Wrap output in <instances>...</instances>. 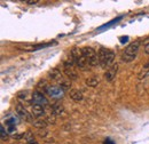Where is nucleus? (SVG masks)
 <instances>
[{
  "label": "nucleus",
  "instance_id": "obj_1",
  "mask_svg": "<svg viewBox=\"0 0 149 144\" xmlns=\"http://www.w3.org/2000/svg\"><path fill=\"white\" fill-rule=\"evenodd\" d=\"M113 60H115V53L107 49V48H101L99 52V64L101 65V68L106 69V68H110L113 65Z\"/></svg>",
  "mask_w": 149,
  "mask_h": 144
},
{
  "label": "nucleus",
  "instance_id": "obj_2",
  "mask_svg": "<svg viewBox=\"0 0 149 144\" xmlns=\"http://www.w3.org/2000/svg\"><path fill=\"white\" fill-rule=\"evenodd\" d=\"M139 47H140V41H134V42L130 44V45L125 48L124 53L122 55V60H123L124 62H132V61L135 58L136 54H138Z\"/></svg>",
  "mask_w": 149,
  "mask_h": 144
},
{
  "label": "nucleus",
  "instance_id": "obj_3",
  "mask_svg": "<svg viewBox=\"0 0 149 144\" xmlns=\"http://www.w3.org/2000/svg\"><path fill=\"white\" fill-rule=\"evenodd\" d=\"M71 57H72V61L76 63V65L80 69H85L87 66V61L85 58V56L83 54V51L79 49V48H74L72 52H71Z\"/></svg>",
  "mask_w": 149,
  "mask_h": 144
},
{
  "label": "nucleus",
  "instance_id": "obj_4",
  "mask_svg": "<svg viewBox=\"0 0 149 144\" xmlns=\"http://www.w3.org/2000/svg\"><path fill=\"white\" fill-rule=\"evenodd\" d=\"M81 51H83V54L85 56L88 65L96 66L99 64V55L96 54V52L94 51L92 47H84Z\"/></svg>",
  "mask_w": 149,
  "mask_h": 144
},
{
  "label": "nucleus",
  "instance_id": "obj_5",
  "mask_svg": "<svg viewBox=\"0 0 149 144\" xmlns=\"http://www.w3.org/2000/svg\"><path fill=\"white\" fill-rule=\"evenodd\" d=\"M45 91L51 96V97H54V98H62L63 95H64V90L62 89L60 86H51V85H47L45 87Z\"/></svg>",
  "mask_w": 149,
  "mask_h": 144
},
{
  "label": "nucleus",
  "instance_id": "obj_6",
  "mask_svg": "<svg viewBox=\"0 0 149 144\" xmlns=\"http://www.w3.org/2000/svg\"><path fill=\"white\" fill-rule=\"evenodd\" d=\"M32 102H33V104H39L41 107H45V105H48L49 104V102L46 98V96L42 93L38 91V90H36L32 94Z\"/></svg>",
  "mask_w": 149,
  "mask_h": 144
},
{
  "label": "nucleus",
  "instance_id": "obj_7",
  "mask_svg": "<svg viewBox=\"0 0 149 144\" xmlns=\"http://www.w3.org/2000/svg\"><path fill=\"white\" fill-rule=\"evenodd\" d=\"M15 110H16V113H17V116L21 119H23L24 121H32V114H30L29 111L24 108L22 104H17Z\"/></svg>",
  "mask_w": 149,
  "mask_h": 144
},
{
  "label": "nucleus",
  "instance_id": "obj_8",
  "mask_svg": "<svg viewBox=\"0 0 149 144\" xmlns=\"http://www.w3.org/2000/svg\"><path fill=\"white\" fill-rule=\"evenodd\" d=\"M117 71H118V64L116 63V64L111 65L109 69H107V71L104 73V79H106L107 81H112L113 78L116 77Z\"/></svg>",
  "mask_w": 149,
  "mask_h": 144
},
{
  "label": "nucleus",
  "instance_id": "obj_9",
  "mask_svg": "<svg viewBox=\"0 0 149 144\" xmlns=\"http://www.w3.org/2000/svg\"><path fill=\"white\" fill-rule=\"evenodd\" d=\"M48 77H49L52 80L57 81L58 84L63 80V75H62V73H61L60 70H57V69H52V70H49V71H48Z\"/></svg>",
  "mask_w": 149,
  "mask_h": 144
},
{
  "label": "nucleus",
  "instance_id": "obj_10",
  "mask_svg": "<svg viewBox=\"0 0 149 144\" xmlns=\"http://www.w3.org/2000/svg\"><path fill=\"white\" fill-rule=\"evenodd\" d=\"M17 97L21 101H24V102H32V94L29 91V90H23V91H19L17 94Z\"/></svg>",
  "mask_w": 149,
  "mask_h": 144
},
{
  "label": "nucleus",
  "instance_id": "obj_11",
  "mask_svg": "<svg viewBox=\"0 0 149 144\" xmlns=\"http://www.w3.org/2000/svg\"><path fill=\"white\" fill-rule=\"evenodd\" d=\"M45 114V109L44 107L39 105V104H33L32 105V116L37 117V118H40Z\"/></svg>",
  "mask_w": 149,
  "mask_h": 144
},
{
  "label": "nucleus",
  "instance_id": "obj_12",
  "mask_svg": "<svg viewBox=\"0 0 149 144\" xmlns=\"http://www.w3.org/2000/svg\"><path fill=\"white\" fill-rule=\"evenodd\" d=\"M64 73H65V75L68 77L69 80H76V79L78 78V74H77V72L72 69V66H64Z\"/></svg>",
  "mask_w": 149,
  "mask_h": 144
},
{
  "label": "nucleus",
  "instance_id": "obj_13",
  "mask_svg": "<svg viewBox=\"0 0 149 144\" xmlns=\"http://www.w3.org/2000/svg\"><path fill=\"white\" fill-rule=\"evenodd\" d=\"M70 97L74 102H80L83 100V94L79 89H72L70 90Z\"/></svg>",
  "mask_w": 149,
  "mask_h": 144
},
{
  "label": "nucleus",
  "instance_id": "obj_14",
  "mask_svg": "<svg viewBox=\"0 0 149 144\" xmlns=\"http://www.w3.org/2000/svg\"><path fill=\"white\" fill-rule=\"evenodd\" d=\"M32 125L36 128H38V129H44V128L47 127L48 123L46 121V119H37V120L32 121Z\"/></svg>",
  "mask_w": 149,
  "mask_h": 144
},
{
  "label": "nucleus",
  "instance_id": "obj_15",
  "mask_svg": "<svg viewBox=\"0 0 149 144\" xmlns=\"http://www.w3.org/2000/svg\"><path fill=\"white\" fill-rule=\"evenodd\" d=\"M53 111H54V113H55L56 116H61V114H63L64 113V108H63V105L62 104H60V103H55V104H53Z\"/></svg>",
  "mask_w": 149,
  "mask_h": 144
},
{
  "label": "nucleus",
  "instance_id": "obj_16",
  "mask_svg": "<svg viewBox=\"0 0 149 144\" xmlns=\"http://www.w3.org/2000/svg\"><path fill=\"white\" fill-rule=\"evenodd\" d=\"M86 85L88 87H96L99 85V79L96 77H91L86 79Z\"/></svg>",
  "mask_w": 149,
  "mask_h": 144
},
{
  "label": "nucleus",
  "instance_id": "obj_17",
  "mask_svg": "<svg viewBox=\"0 0 149 144\" xmlns=\"http://www.w3.org/2000/svg\"><path fill=\"white\" fill-rule=\"evenodd\" d=\"M60 87L64 90V91L70 89V87H71V80H69V79H63V80L60 82Z\"/></svg>",
  "mask_w": 149,
  "mask_h": 144
},
{
  "label": "nucleus",
  "instance_id": "obj_18",
  "mask_svg": "<svg viewBox=\"0 0 149 144\" xmlns=\"http://www.w3.org/2000/svg\"><path fill=\"white\" fill-rule=\"evenodd\" d=\"M148 74H149V63H147V64L143 66V70L139 74V79H143V78H146V75H148Z\"/></svg>",
  "mask_w": 149,
  "mask_h": 144
},
{
  "label": "nucleus",
  "instance_id": "obj_19",
  "mask_svg": "<svg viewBox=\"0 0 149 144\" xmlns=\"http://www.w3.org/2000/svg\"><path fill=\"white\" fill-rule=\"evenodd\" d=\"M145 53H146V54H149V42H147L146 46H145Z\"/></svg>",
  "mask_w": 149,
  "mask_h": 144
},
{
  "label": "nucleus",
  "instance_id": "obj_20",
  "mask_svg": "<svg viewBox=\"0 0 149 144\" xmlns=\"http://www.w3.org/2000/svg\"><path fill=\"white\" fill-rule=\"evenodd\" d=\"M38 1L37 0H33V1H32V0H30V1H25V3H28V5H35V3H37Z\"/></svg>",
  "mask_w": 149,
  "mask_h": 144
},
{
  "label": "nucleus",
  "instance_id": "obj_21",
  "mask_svg": "<svg viewBox=\"0 0 149 144\" xmlns=\"http://www.w3.org/2000/svg\"><path fill=\"white\" fill-rule=\"evenodd\" d=\"M28 144H38V142H37V141H35V140H30Z\"/></svg>",
  "mask_w": 149,
  "mask_h": 144
}]
</instances>
